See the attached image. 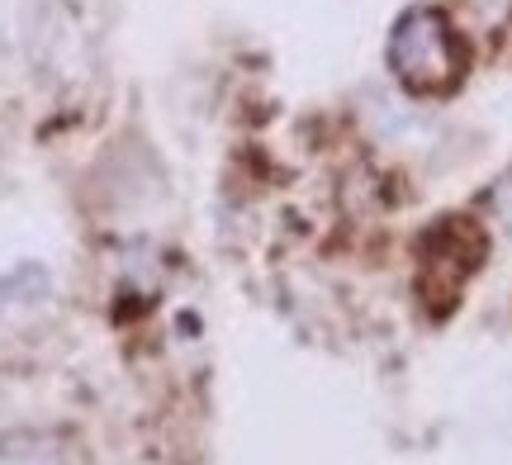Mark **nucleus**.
<instances>
[{
  "label": "nucleus",
  "instance_id": "f257e3e1",
  "mask_svg": "<svg viewBox=\"0 0 512 465\" xmlns=\"http://www.w3.org/2000/svg\"><path fill=\"white\" fill-rule=\"evenodd\" d=\"M384 62L408 95H451L470 72V43L437 5H413L394 19Z\"/></svg>",
  "mask_w": 512,
  "mask_h": 465
},
{
  "label": "nucleus",
  "instance_id": "f03ea898",
  "mask_svg": "<svg viewBox=\"0 0 512 465\" xmlns=\"http://www.w3.org/2000/svg\"><path fill=\"white\" fill-rule=\"evenodd\" d=\"M48 290H53L48 266H38V261H19L15 271H5V276H0V314H5V309H19V304H38V299H48Z\"/></svg>",
  "mask_w": 512,
  "mask_h": 465
}]
</instances>
